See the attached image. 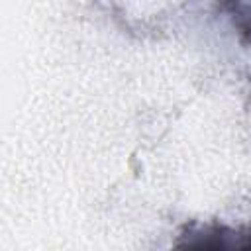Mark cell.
<instances>
[{
    "mask_svg": "<svg viewBox=\"0 0 251 251\" xmlns=\"http://www.w3.org/2000/svg\"><path fill=\"white\" fill-rule=\"evenodd\" d=\"M184 247H212V249H249L251 247V231H239L229 227H214L204 229L200 233H192Z\"/></svg>",
    "mask_w": 251,
    "mask_h": 251,
    "instance_id": "cell-1",
    "label": "cell"
}]
</instances>
